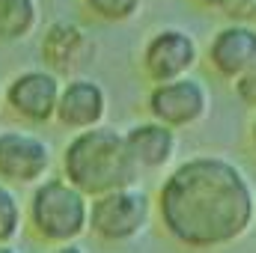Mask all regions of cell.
<instances>
[{
    "instance_id": "obj_11",
    "label": "cell",
    "mask_w": 256,
    "mask_h": 253,
    "mask_svg": "<svg viewBox=\"0 0 256 253\" xmlns=\"http://www.w3.org/2000/svg\"><path fill=\"white\" fill-rule=\"evenodd\" d=\"M206 63L220 80L236 84L256 63V24L226 21L218 27L206 45Z\"/></svg>"
},
{
    "instance_id": "obj_8",
    "label": "cell",
    "mask_w": 256,
    "mask_h": 253,
    "mask_svg": "<svg viewBox=\"0 0 256 253\" xmlns=\"http://www.w3.org/2000/svg\"><path fill=\"white\" fill-rule=\"evenodd\" d=\"M196 66H200V45L194 33L182 27H161L149 33V39L140 48V72L152 86L188 78Z\"/></svg>"
},
{
    "instance_id": "obj_16",
    "label": "cell",
    "mask_w": 256,
    "mask_h": 253,
    "mask_svg": "<svg viewBox=\"0 0 256 253\" xmlns=\"http://www.w3.org/2000/svg\"><path fill=\"white\" fill-rule=\"evenodd\" d=\"M232 90H236V98L244 104V108H250L256 114V63L232 84Z\"/></svg>"
},
{
    "instance_id": "obj_13",
    "label": "cell",
    "mask_w": 256,
    "mask_h": 253,
    "mask_svg": "<svg viewBox=\"0 0 256 253\" xmlns=\"http://www.w3.org/2000/svg\"><path fill=\"white\" fill-rule=\"evenodd\" d=\"M42 21L39 0H0V45L24 42Z\"/></svg>"
},
{
    "instance_id": "obj_17",
    "label": "cell",
    "mask_w": 256,
    "mask_h": 253,
    "mask_svg": "<svg viewBox=\"0 0 256 253\" xmlns=\"http://www.w3.org/2000/svg\"><path fill=\"white\" fill-rule=\"evenodd\" d=\"M224 15L230 21H238V24H254L256 21V0H236Z\"/></svg>"
},
{
    "instance_id": "obj_5",
    "label": "cell",
    "mask_w": 256,
    "mask_h": 253,
    "mask_svg": "<svg viewBox=\"0 0 256 253\" xmlns=\"http://www.w3.org/2000/svg\"><path fill=\"white\" fill-rule=\"evenodd\" d=\"M54 170V146L24 128L0 131V182L9 188H33Z\"/></svg>"
},
{
    "instance_id": "obj_7",
    "label": "cell",
    "mask_w": 256,
    "mask_h": 253,
    "mask_svg": "<svg viewBox=\"0 0 256 253\" xmlns=\"http://www.w3.org/2000/svg\"><path fill=\"white\" fill-rule=\"evenodd\" d=\"M212 110V92L200 78H179L170 84H155L146 96V114L149 120L173 131L200 126Z\"/></svg>"
},
{
    "instance_id": "obj_10",
    "label": "cell",
    "mask_w": 256,
    "mask_h": 253,
    "mask_svg": "<svg viewBox=\"0 0 256 253\" xmlns=\"http://www.w3.org/2000/svg\"><path fill=\"white\" fill-rule=\"evenodd\" d=\"M108 108H110L108 90H104L96 78L78 74V78L63 80L54 122L60 128H66V131H72V134H80V131L104 126Z\"/></svg>"
},
{
    "instance_id": "obj_9",
    "label": "cell",
    "mask_w": 256,
    "mask_h": 253,
    "mask_svg": "<svg viewBox=\"0 0 256 253\" xmlns=\"http://www.w3.org/2000/svg\"><path fill=\"white\" fill-rule=\"evenodd\" d=\"M42 68L54 72L57 78H78L80 68L96 60V39L74 21H54L45 27L39 42Z\"/></svg>"
},
{
    "instance_id": "obj_3",
    "label": "cell",
    "mask_w": 256,
    "mask_h": 253,
    "mask_svg": "<svg viewBox=\"0 0 256 253\" xmlns=\"http://www.w3.org/2000/svg\"><path fill=\"white\" fill-rule=\"evenodd\" d=\"M24 226L39 244H78L90 232V196L68 185L63 176H48L33 185L24 200Z\"/></svg>"
},
{
    "instance_id": "obj_15",
    "label": "cell",
    "mask_w": 256,
    "mask_h": 253,
    "mask_svg": "<svg viewBox=\"0 0 256 253\" xmlns=\"http://www.w3.org/2000/svg\"><path fill=\"white\" fill-rule=\"evenodd\" d=\"M84 9L104 24H126L131 18H137V12L143 9L146 0H80Z\"/></svg>"
},
{
    "instance_id": "obj_21",
    "label": "cell",
    "mask_w": 256,
    "mask_h": 253,
    "mask_svg": "<svg viewBox=\"0 0 256 253\" xmlns=\"http://www.w3.org/2000/svg\"><path fill=\"white\" fill-rule=\"evenodd\" d=\"M0 253H21V250H15L12 244H0Z\"/></svg>"
},
{
    "instance_id": "obj_18",
    "label": "cell",
    "mask_w": 256,
    "mask_h": 253,
    "mask_svg": "<svg viewBox=\"0 0 256 253\" xmlns=\"http://www.w3.org/2000/svg\"><path fill=\"white\" fill-rule=\"evenodd\" d=\"M200 9H208V12H226L236 0H194Z\"/></svg>"
},
{
    "instance_id": "obj_14",
    "label": "cell",
    "mask_w": 256,
    "mask_h": 253,
    "mask_svg": "<svg viewBox=\"0 0 256 253\" xmlns=\"http://www.w3.org/2000/svg\"><path fill=\"white\" fill-rule=\"evenodd\" d=\"M24 232V200L0 182V244H12Z\"/></svg>"
},
{
    "instance_id": "obj_19",
    "label": "cell",
    "mask_w": 256,
    "mask_h": 253,
    "mask_svg": "<svg viewBox=\"0 0 256 253\" xmlns=\"http://www.w3.org/2000/svg\"><path fill=\"white\" fill-rule=\"evenodd\" d=\"M48 253H86L84 248H80V242L78 244H63V248H51Z\"/></svg>"
},
{
    "instance_id": "obj_20",
    "label": "cell",
    "mask_w": 256,
    "mask_h": 253,
    "mask_svg": "<svg viewBox=\"0 0 256 253\" xmlns=\"http://www.w3.org/2000/svg\"><path fill=\"white\" fill-rule=\"evenodd\" d=\"M250 146H254V152H256V114H254V120H250Z\"/></svg>"
},
{
    "instance_id": "obj_2",
    "label": "cell",
    "mask_w": 256,
    "mask_h": 253,
    "mask_svg": "<svg viewBox=\"0 0 256 253\" xmlns=\"http://www.w3.org/2000/svg\"><path fill=\"white\" fill-rule=\"evenodd\" d=\"M60 176L90 200L140 185V170L128 155L126 134L110 126L72 134L60 152Z\"/></svg>"
},
{
    "instance_id": "obj_1",
    "label": "cell",
    "mask_w": 256,
    "mask_h": 253,
    "mask_svg": "<svg viewBox=\"0 0 256 253\" xmlns=\"http://www.w3.org/2000/svg\"><path fill=\"white\" fill-rule=\"evenodd\" d=\"M155 218L179 248L224 250L254 230L256 185L226 155H191L158 185Z\"/></svg>"
},
{
    "instance_id": "obj_4",
    "label": "cell",
    "mask_w": 256,
    "mask_h": 253,
    "mask_svg": "<svg viewBox=\"0 0 256 253\" xmlns=\"http://www.w3.org/2000/svg\"><path fill=\"white\" fill-rule=\"evenodd\" d=\"M155 220V196L140 185L90 200V232L104 244H128Z\"/></svg>"
},
{
    "instance_id": "obj_22",
    "label": "cell",
    "mask_w": 256,
    "mask_h": 253,
    "mask_svg": "<svg viewBox=\"0 0 256 253\" xmlns=\"http://www.w3.org/2000/svg\"><path fill=\"white\" fill-rule=\"evenodd\" d=\"M0 110H3V80H0Z\"/></svg>"
},
{
    "instance_id": "obj_12",
    "label": "cell",
    "mask_w": 256,
    "mask_h": 253,
    "mask_svg": "<svg viewBox=\"0 0 256 253\" xmlns=\"http://www.w3.org/2000/svg\"><path fill=\"white\" fill-rule=\"evenodd\" d=\"M126 134L128 155L134 161V167L143 173H161L167 167H173L176 152H179V131L161 126L155 120H140L131 128L122 131Z\"/></svg>"
},
{
    "instance_id": "obj_6",
    "label": "cell",
    "mask_w": 256,
    "mask_h": 253,
    "mask_svg": "<svg viewBox=\"0 0 256 253\" xmlns=\"http://www.w3.org/2000/svg\"><path fill=\"white\" fill-rule=\"evenodd\" d=\"M63 78L48 68H24L3 84V108L24 126H51L57 116Z\"/></svg>"
}]
</instances>
